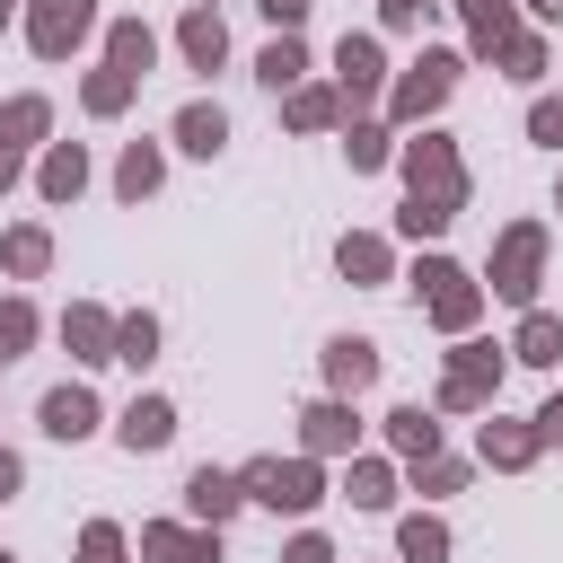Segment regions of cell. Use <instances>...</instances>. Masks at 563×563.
Segmentation results:
<instances>
[{
    "mask_svg": "<svg viewBox=\"0 0 563 563\" xmlns=\"http://www.w3.org/2000/svg\"><path fill=\"white\" fill-rule=\"evenodd\" d=\"M405 282H413V299H422V317H431L440 334H475V325H484V282H475L457 255H440V246H431Z\"/></svg>",
    "mask_w": 563,
    "mask_h": 563,
    "instance_id": "5",
    "label": "cell"
},
{
    "mask_svg": "<svg viewBox=\"0 0 563 563\" xmlns=\"http://www.w3.org/2000/svg\"><path fill=\"white\" fill-rule=\"evenodd\" d=\"M97 422H106V405H97V387H88V378L44 387V405H35V431H44V440H62V449L97 440Z\"/></svg>",
    "mask_w": 563,
    "mask_h": 563,
    "instance_id": "10",
    "label": "cell"
},
{
    "mask_svg": "<svg viewBox=\"0 0 563 563\" xmlns=\"http://www.w3.org/2000/svg\"><path fill=\"white\" fill-rule=\"evenodd\" d=\"M79 563H132V537H123L114 519H88V528H79Z\"/></svg>",
    "mask_w": 563,
    "mask_h": 563,
    "instance_id": "38",
    "label": "cell"
},
{
    "mask_svg": "<svg viewBox=\"0 0 563 563\" xmlns=\"http://www.w3.org/2000/svg\"><path fill=\"white\" fill-rule=\"evenodd\" d=\"M325 396H361V387H378V343L369 334H325Z\"/></svg>",
    "mask_w": 563,
    "mask_h": 563,
    "instance_id": "17",
    "label": "cell"
},
{
    "mask_svg": "<svg viewBox=\"0 0 563 563\" xmlns=\"http://www.w3.org/2000/svg\"><path fill=\"white\" fill-rule=\"evenodd\" d=\"M202 9H211V0H202Z\"/></svg>",
    "mask_w": 563,
    "mask_h": 563,
    "instance_id": "51",
    "label": "cell"
},
{
    "mask_svg": "<svg viewBox=\"0 0 563 563\" xmlns=\"http://www.w3.org/2000/svg\"><path fill=\"white\" fill-rule=\"evenodd\" d=\"M18 176H26V158H18V150H9V141H0V202H9V194H18Z\"/></svg>",
    "mask_w": 563,
    "mask_h": 563,
    "instance_id": "46",
    "label": "cell"
},
{
    "mask_svg": "<svg viewBox=\"0 0 563 563\" xmlns=\"http://www.w3.org/2000/svg\"><path fill=\"white\" fill-rule=\"evenodd\" d=\"M176 62H185V70H220V62H229V26H220V9L194 0V9L176 18Z\"/></svg>",
    "mask_w": 563,
    "mask_h": 563,
    "instance_id": "19",
    "label": "cell"
},
{
    "mask_svg": "<svg viewBox=\"0 0 563 563\" xmlns=\"http://www.w3.org/2000/svg\"><path fill=\"white\" fill-rule=\"evenodd\" d=\"M282 563H334V545H325V537H317V528H299V537H290V545H282Z\"/></svg>",
    "mask_w": 563,
    "mask_h": 563,
    "instance_id": "43",
    "label": "cell"
},
{
    "mask_svg": "<svg viewBox=\"0 0 563 563\" xmlns=\"http://www.w3.org/2000/svg\"><path fill=\"white\" fill-rule=\"evenodd\" d=\"M0 563H18V554H0Z\"/></svg>",
    "mask_w": 563,
    "mask_h": 563,
    "instance_id": "50",
    "label": "cell"
},
{
    "mask_svg": "<svg viewBox=\"0 0 563 563\" xmlns=\"http://www.w3.org/2000/svg\"><path fill=\"white\" fill-rule=\"evenodd\" d=\"M0 273H9V282H44V273H53V229H44V220L0 229Z\"/></svg>",
    "mask_w": 563,
    "mask_h": 563,
    "instance_id": "25",
    "label": "cell"
},
{
    "mask_svg": "<svg viewBox=\"0 0 563 563\" xmlns=\"http://www.w3.org/2000/svg\"><path fill=\"white\" fill-rule=\"evenodd\" d=\"M35 334H44L35 299H26V290H9V299H0V369H9L18 352H35Z\"/></svg>",
    "mask_w": 563,
    "mask_h": 563,
    "instance_id": "35",
    "label": "cell"
},
{
    "mask_svg": "<svg viewBox=\"0 0 563 563\" xmlns=\"http://www.w3.org/2000/svg\"><path fill=\"white\" fill-rule=\"evenodd\" d=\"M466 475H475V466H466V457H449V449L413 457V493H422V501H449V493H466Z\"/></svg>",
    "mask_w": 563,
    "mask_h": 563,
    "instance_id": "37",
    "label": "cell"
},
{
    "mask_svg": "<svg viewBox=\"0 0 563 563\" xmlns=\"http://www.w3.org/2000/svg\"><path fill=\"white\" fill-rule=\"evenodd\" d=\"M343 158H352V176H378V167H396V132L378 114H343Z\"/></svg>",
    "mask_w": 563,
    "mask_h": 563,
    "instance_id": "28",
    "label": "cell"
},
{
    "mask_svg": "<svg viewBox=\"0 0 563 563\" xmlns=\"http://www.w3.org/2000/svg\"><path fill=\"white\" fill-rule=\"evenodd\" d=\"M132 97H141V79H132V70H114V62H97V70L79 79V114H97V123H114Z\"/></svg>",
    "mask_w": 563,
    "mask_h": 563,
    "instance_id": "31",
    "label": "cell"
},
{
    "mask_svg": "<svg viewBox=\"0 0 563 563\" xmlns=\"http://www.w3.org/2000/svg\"><path fill=\"white\" fill-rule=\"evenodd\" d=\"M167 141H176L185 158H220V150H229V114H220L211 97H185L176 123H167Z\"/></svg>",
    "mask_w": 563,
    "mask_h": 563,
    "instance_id": "21",
    "label": "cell"
},
{
    "mask_svg": "<svg viewBox=\"0 0 563 563\" xmlns=\"http://www.w3.org/2000/svg\"><path fill=\"white\" fill-rule=\"evenodd\" d=\"M255 9H264V26H273V35H299L317 0H255Z\"/></svg>",
    "mask_w": 563,
    "mask_h": 563,
    "instance_id": "42",
    "label": "cell"
},
{
    "mask_svg": "<svg viewBox=\"0 0 563 563\" xmlns=\"http://www.w3.org/2000/svg\"><path fill=\"white\" fill-rule=\"evenodd\" d=\"M440 229H449V211H431V202H405V211H396V238H413V246L440 238Z\"/></svg>",
    "mask_w": 563,
    "mask_h": 563,
    "instance_id": "41",
    "label": "cell"
},
{
    "mask_svg": "<svg viewBox=\"0 0 563 563\" xmlns=\"http://www.w3.org/2000/svg\"><path fill=\"white\" fill-rule=\"evenodd\" d=\"M97 35V0H26V53L35 62H70Z\"/></svg>",
    "mask_w": 563,
    "mask_h": 563,
    "instance_id": "8",
    "label": "cell"
},
{
    "mask_svg": "<svg viewBox=\"0 0 563 563\" xmlns=\"http://www.w3.org/2000/svg\"><path fill=\"white\" fill-rule=\"evenodd\" d=\"M114 361H123V369H150V361H158V317H150V308H123V317H114Z\"/></svg>",
    "mask_w": 563,
    "mask_h": 563,
    "instance_id": "34",
    "label": "cell"
},
{
    "mask_svg": "<svg viewBox=\"0 0 563 563\" xmlns=\"http://www.w3.org/2000/svg\"><path fill=\"white\" fill-rule=\"evenodd\" d=\"M334 88H343V114H369L387 97V44H378V26H352L334 44Z\"/></svg>",
    "mask_w": 563,
    "mask_h": 563,
    "instance_id": "7",
    "label": "cell"
},
{
    "mask_svg": "<svg viewBox=\"0 0 563 563\" xmlns=\"http://www.w3.org/2000/svg\"><path fill=\"white\" fill-rule=\"evenodd\" d=\"M528 422H537V440H545V449H563V387H554V396H545Z\"/></svg>",
    "mask_w": 563,
    "mask_h": 563,
    "instance_id": "44",
    "label": "cell"
},
{
    "mask_svg": "<svg viewBox=\"0 0 563 563\" xmlns=\"http://www.w3.org/2000/svg\"><path fill=\"white\" fill-rule=\"evenodd\" d=\"M378 431H387V457H396V466H413V457L440 449V413H431V405H387Z\"/></svg>",
    "mask_w": 563,
    "mask_h": 563,
    "instance_id": "26",
    "label": "cell"
},
{
    "mask_svg": "<svg viewBox=\"0 0 563 563\" xmlns=\"http://www.w3.org/2000/svg\"><path fill=\"white\" fill-rule=\"evenodd\" d=\"M18 493H26V457H18V449H0V501H18Z\"/></svg>",
    "mask_w": 563,
    "mask_h": 563,
    "instance_id": "45",
    "label": "cell"
},
{
    "mask_svg": "<svg viewBox=\"0 0 563 563\" xmlns=\"http://www.w3.org/2000/svg\"><path fill=\"white\" fill-rule=\"evenodd\" d=\"M246 510V484H238V466H194L185 475V519H202V528H229Z\"/></svg>",
    "mask_w": 563,
    "mask_h": 563,
    "instance_id": "15",
    "label": "cell"
},
{
    "mask_svg": "<svg viewBox=\"0 0 563 563\" xmlns=\"http://www.w3.org/2000/svg\"><path fill=\"white\" fill-rule=\"evenodd\" d=\"M545 220H510L501 238H493V264H484V299H501V308H537V282H545Z\"/></svg>",
    "mask_w": 563,
    "mask_h": 563,
    "instance_id": "6",
    "label": "cell"
},
{
    "mask_svg": "<svg viewBox=\"0 0 563 563\" xmlns=\"http://www.w3.org/2000/svg\"><path fill=\"white\" fill-rule=\"evenodd\" d=\"M431 9H440V0H378V35H413Z\"/></svg>",
    "mask_w": 563,
    "mask_h": 563,
    "instance_id": "40",
    "label": "cell"
},
{
    "mask_svg": "<svg viewBox=\"0 0 563 563\" xmlns=\"http://www.w3.org/2000/svg\"><path fill=\"white\" fill-rule=\"evenodd\" d=\"M299 449H308V457H352V449H361L352 396H308V405H299Z\"/></svg>",
    "mask_w": 563,
    "mask_h": 563,
    "instance_id": "11",
    "label": "cell"
},
{
    "mask_svg": "<svg viewBox=\"0 0 563 563\" xmlns=\"http://www.w3.org/2000/svg\"><path fill=\"white\" fill-rule=\"evenodd\" d=\"M18 9H26V0H0V26H9V18H18Z\"/></svg>",
    "mask_w": 563,
    "mask_h": 563,
    "instance_id": "48",
    "label": "cell"
},
{
    "mask_svg": "<svg viewBox=\"0 0 563 563\" xmlns=\"http://www.w3.org/2000/svg\"><path fill=\"white\" fill-rule=\"evenodd\" d=\"M554 211H563V176H554Z\"/></svg>",
    "mask_w": 563,
    "mask_h": 563,
    "instance_id": "49",
    "label": "cell"
},
{
    "mask_svg": "<svg viewBox=\"0 0 563 563\" xmlns=\"http://www.w3.org/2000/svg\"><path fill=\"white\" fill-rule=\"evenodd\" d=\"M141 563H220V528H202V519H141Z\"/></svg>",
    "mask_w": 563,
    "mask_h": 563,
    "instance_id": "13",
    "label": "cell"
},
{
    "mask_svg": "<svg viewBox=\"0 0 563 563\" xmlns=\"http://www.w3.org/2000/svg\"><path fill=\"white\" fill-rule=\"evenodd\" d=\"M493 70H501V79H519V88H537V79H545V35H537V26H519V35L493 53Z\"/></svg>",
    "mask_w": 563,
    "mask_h": 563,
    "instance_id": "36",
    "label": "cell"
},
{
    "mask_svg": "<svg viewBox=\"0 0 563 563\" xmlns=\"http://www.w3.org/2000/svg\"><path fill=\"white\" fill-rule=\"evenodd\" d=\"M457 18H466V53L475 62H493L510 35H519V0H449Z\"/></svg>",
    "mask_w": 563,
    "mask_h": 563,
    "instance_id": "24",
    "label": "cell"
},
{
    "mask_svg": "<svg viewBox=\"0 0 563 563\" xmlns=\"http://www.w3.org/2000/svg\"><path fill=\"white\" fill-rule=\"evenodd\" d=\"M158 185H167V150H158V141H123V158H114V194H123V202H150Z\"/></svg>",
    "mask_w": 563,
    "mask_h": 563,
    "instance_id": "29",
    "label": "cell"
},
{
    "mask_svg": "<svg viewBox=\"0 0 563 563\" xmlns=\"http://www.w3.org/2000/svg\"><path fill=\"white\" fill-rule=\"evenodd\" d=\"M62 343H70V361H79V369H106V361H114V308L70 299V308H62Z\"/></svg>",
    "mask_w": 563,
    "mask_h": 563,
    "instance_id": "16",
    "label": "cell"
},
{
    "mask_svg": "<svg viewBox=\"0 0 563 563\" xmlns=\"http://www.w3.org/2000/svg\"><path fill=\"white\" fill-rule=\"evenodd\" d=\"M238 484H246V501L273 510V519H308V510L334 493V484H325V457H308V449H299V457H246Z\"/></svg>",
    "mask_w": 563,
    "mask_h": 563,
    "instance_id": "4",
    "label": "cell"
},
{
    "mask_svg": "<svg viewBox=\"0 0 563 563\" xmlns=\"http://www.w3.org/2000/svg\"><path fill=\"white\" fill-rule=\"evenodd\" d=\"M528 141H537V150H563V97H554V88L528 97Z\"/></svg>",
    "mask_w": 563,
    "mask_h": 563,
    "instance_id": "39",
    "label": "cell"
},
{
    "mask_svg": "<svg viewBox=\"0 0 563 563\" xmlns=\"http://www.w3.org/2000/svg\"><path fill=\"white\" fill-rule=\"evenodd\" d=\"M255 79H264L273 97H282V88H299V79H308V44H299V35H273V44L255 53Z\"/></svg>",
    "mask_w": 563,
    "mask_h": 563,
    "instance_id": "33",
    "label": "cell"
},
{
    "mask_svg": "<svg viewBox=\"0 0 563 563\" xmlns=\"http://www.w3.org/2000/svg\"><path fill=\"white\" fill-rule=\"evenodd\" d=\"M352 510H396V493H405V466L387 457V449H352L343 457V484H334Z\"/></svg>",
    "mask_w": 563,
    "mask_h": 563,
    "instance_id": "12",
    "label": "cell"
},
{
    "mask_svg": "<svg viewBox=\"0 0 563 563\" xmlns=\"http://www.w3.org/2000/svg\"><path fill=\"white\" fill-rule=\"evenodd\" d=\"M282 123H290V132H343V88H334V79L282 88Z\"/></svg>",
    "mask_w": 563,
    "mask_h": 563,
    "instance_id": "20",
    "label": "cell"
},
{
    "mask_svg": "<svg viewBox=\"0 0 563 563\" xmlns=\"http://www.w3.org/2000/svg\"><path fill=\"white\" fill-rule=\"evenodd\" d=\"M457 70H466V53H449V44H422V62L387 70L378 123H387V132H413V123H431V114H440V106L457 97Z\"/></svg>",
    "mask_w": 563,
    "mask_h": 563,
    "instance_id": "2",
    "label": "cell"
},
{
    "mask_svg": "<svg viewBox=\"0 0 563 563\" xmlns=\"http://www.w3.org/2000/svg\"><path fill=\"white\" fill-rule=\"evenodd\" d=\"M0 141H9L18 158L44 150V141H53V97H44V88H18V97L0 106Z\"/></svg>",
    "mask_w": 563,
    "mask_h": 563,
    "instance_id": "27",
    "label": "cell"
},
{
    "mask_svg": "<svg viewBox=\"0 0 563 563\" xmlns=\"http://www.w3.org/2000/svg\"><path fill=\"white\" fill-rule=\"evenodd\" d=\"M114 440H123L132 457H158V449L176 440V405H167V396H132L123 422H114Z\"/></svg>",
    "mask_w": 563,
    "mask_h": 563,
    "instance_id": "23",
    "label": "cell"
},
{
    "mask_svg": "<svg viewBox=\"0 0 563 563\" xmlns=\"http://www.w3.org/2000/svg\"><path fill=\"white\" fill-rule=\"evenodd\" d=\"M106 62L132 70V79H150V70H158V35H150L141 18H106Z\"/></svg>",
    "mask_w": 563,
    "mask_h": 563,
    "instance_id": "30",
    "label": "cell"
},
{
    "mask_svg": "<svg viewBox=\"0 0 563 563\" xmlns=\"http://www.w3.org/2000/svg\"><path fill=\"white\" fill-rule=\"evenodd\" d=\"M519 9H528L537 26H563V0H519Z\"/></svg>",
    "mask_w": 563,
    "mask_h": 563,
    "instance_id": "47",
    "label": "cell"
},
{
    "mask_svg": "<svg viewBox=\"0 0 563 563\" xmlns=\"http://www.w3.org/2000/svg\"><path fill=\"white\" fill-rule=\"evenodd\" d=\"M334 273H343L352 290L396 282V238H378V229H343V238H334Z\"/></svg>",
    "mask_w": 563,
    "mask_h": 563,
    "instance_id": "14",
    "label": "cell"
},
{
    "mask_svg": "<svg viewBox=\"0 0 563 563\" xmlns=\"http://www.w3.org/2000/svg\"><path fill=\"white\" fill-rule=\"evenodd\" d=\"M35 194L44 202H79L88 194V150L79 141H44L35 150Z\"/></svg>",
    "mask_w": 563,
    "mask_h": 563,
    "instance_id": "22",
    "label": "cell"
},
{
    "mask_svg": "<svg viewBox=\"0 0 563 563\" xmlns=\"http://www.w3.org/2000/svg\"><path fill=\"white\" fill-rule=\"evenodd\" d=\"M519 369H563V317L554 308H519V325H510V343H501Z\"/></svg>",
    "mask_w": 563,
    "mask_h": 563,
    "instance_id": "18",
    "label": "cell"
},
{
    "mask_svg": "<svg viewBox=\"0 0 563 563\" xmlns=\"http://www.w3.org/2000/svg\"><path fill=\"white\" fill-rule=\"evenodd\" d=\"M501 378H510V352H501V343H484V334H449L431 413H484V405H501Z\"/></svg>",
    "mask_w": 563,
    "mask_h": 563,
    "instance_id": "3",
    "label": "cell"
},
{
    "mask_svg": "<svg viewBox=\"0 0 563 563\" xmlns=\"http://www.w3.org/2000/svg\"><path fill=\"white\" fill-rule=\"evenodd\" d=\"M396 563H449V519L440 510H405L396 519Z\"/></svg>",
    "mask_w": 563,
    "mask_h": 563,
    "instance_id": "32",
    "label": "cell"
},
{
    "mask_svg": "<svg viewBox=\"0 0 563 563\" xmlns=\"http://www.w3.org/2000/svg\"><path fill=\"white\" fill-rule=\"evenodd\" d=\"M537 457H545L537 422H528V413H501V405H484V422H475V466H493V475H528Z\"/></svg>",
    "mask_w": 563,
    "mask_h": 563,
    "instance_id": "9",
    "label": "cell"
},
{
    "mask_svg": "<svg viewBox=\"0 0 563 563\" xmlns=\"http://www.w3.org/2000/svg\"><path fill=\"white\" fill-rule=\"evenodd\" d=\"M396 176H405V202H431V211H466V150L449 141V132H431V123H413V141H396Z\"/></svg>",
    "mask_w": 563,
    "mask_h": 563,
    "instance_id": "1",
    "label": "cell"
}]
</instances>
